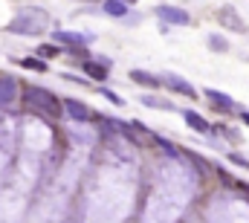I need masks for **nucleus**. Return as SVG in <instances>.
I'll return each mask as SVG.
<instances>
[{
	"label": "nucleus",
	"instance_id": "nucleus-4",
	"mask_svg": "<svg viewBox=\"0 0 249 223\" xmlns=\"http://www.w3.org/2000/svg\"><path fill=\"white\" fill-rule=\"evenodd\" d=\"M64 105H67V113H70L72 119H81V122H87V119H90V111H87L81 102H75V99H67Z\"/></svg>",
	"mask_w": 249,
	"mask_h": 223
},
{
	"label": "nucleus",
	"instance_id": "nucleus-10",
	"mask_svg": "<svg viewBox=\"0 0 249 223\" xmlns=\"http://www.w3.org/2000/svg\"><path fill=\"white\" fill-rule=\"evenodd\" d=\"M87 73H93L96 78H105V70H102V67H96V64H87Z\"/></svg>",
	"mask_w": 249,
	"mask_h": 223
},
{
	"label": "nucleus",
	"instance_id": "nucleus-7",
	"mask_svg": "<svg viewBox=\"0 0 249 223\" xmlns=\"http://www.w3.org/2000/svg\"><path fill=\"white\" fill-rule=\"evenodd\" d=\"M105 12H107V15H113V18H124L127 6H124L122 0H107V3H105Z\"/></svg>",
	"mask_w": 249,
	"mask_h": 223
},
{
	"label": "nucleus",
	"instance_id": "nucleus-3",
	"mask_svg": "<svg viewBox=\"0 0 249 223\" xmlns=\"http://www.w3.org/2000/svg\"><path fill=\"white\" fill-rule=\"evenodd\" d=\"M130 78H133L136 84H142V87H160V84H162V78H160V75L145 73V70H130Z\"/></svg>",
	"mask_w": 249,
	"mask_h": 223
},
{
	"label": "nucleus",
	"instance_id": "nucleus-8",
	"mask_svg": "<svg viewBox=\"0 0 249 223\" xmlns=\"http://www.w3.org/2000/svg\"><path fill=\"white\" fill-rule=\"evenodd\" d=\"M206 96H209L212 102H217V108H232V105H235L229 96H223V93H217V90H206Z\"/></svg>",
	"mask_w": 249,
	"mask_h": 223
},
{
	"label": "nucleus",
	"instance_id": "nucleus-5",
	"mask_svg": "<svg viewBox=\"0 0 249 223\" xmlns=\"http://www.w3.org/2000/svg\"><path fill=\"white\" fill-rule=\"evenodd\" d=\"M168 84L177 90V93H186V96H194V87L188 84L186 78H180V75H168Z\"/></svg>",
	"mask_w": 249,
	"mask_h": 223
},
{
	"label": "nucleus",
	"instance_id": "nucleus-11",
	"mask_svg": "<svg viewBox=\"0 0 249 223\" xmlns=\"http://www.w3.org/2000/svg\"><path fill=\"white\" fill-rule=\"evenodd\" d=\"M23 64H26V67H35V70H44V64H41V61H23Z\"/></svg>",
	"mask_w": 249,
	"mask_h": 223
},
{
	"label": "nucleus",
	"instance_id": "nucleus-1",
	"mask_svg": "<svg viewBox=\"0 0 249 223\" xmlns=\"http://www.w3.org/2000/svg\"><path fill=\"white\" fill-rule=\"evenodd\" d=\"M26 99H29L35 108H41V111L58 113V102H55V96H50L47 90H38V87H32V90H26Z\"/></svg>",
	"mask_w": 249,
	"mask_h": 223
},
{
	"label": "nucleus",
	"instance_id": "nucleus-2",
	"mask_svg": "<svg viewBox=\"0 0 249 223\" xmlns=\"http://www.w3.org/2000/svg\"><path fill=\"white\" fill-rule=\"evenodd\" d=\"M157 15H160L162 20H168V23H188V15L183 9H177V6H160Z\"/></svg>",
	"mask_w": 249,
	"mask_h": 223
},
{
	"label": "nucleus",
	"instance_id": "nucleus-12",
	"mask_svg": "<svg viewBox=\"0 0 249 223\" xmlns=\"http://www.w3.org/2000/svg\"><path fill=\"white\" fill-rule=\"evenodd\" d=\"M244 119H247V125H249V113H244Z\"/></svg>",
	"mask_w": 249,
	"mask_h": 223
},
{
	"label": "nucleus",
	"instance_id": "nucleus-6",
	"mask_svg": "<svg viewBox=\"0 0 249 223\" xmlns=\"http://www.w3.org/2000/svg\"><path fill=\"white\" fill-rule=\"evenodd\" d=\"M186 122L194 128V130H200V133H206L209 130V122L203 119V116H197V113H191V111H186Z\"/></svg>",
	"mask_w": 249,
	"mask_h": 223
},
{
	"label": "nucleus",
	"instance_id": "nucleus-9",
	"mask_svg": "<svg viewBox=\"0 0 249 223\" xmlns=\"http://www.w3.org/2000/svg\"><path fill=\"white\" fill-rule=\"evenodd\" d=\"M142 102H145V105H148V108H165V111H168V108H171V105H168V102H165V99H157V96H145V99H142Z\"/></svg>",
	"mask_w": 249,
	"mask_h": 223
}]
</instances>
